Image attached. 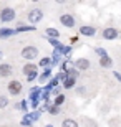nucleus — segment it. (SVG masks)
I'll use <instances>...</instances> for the list:
<instances>
[{
	"label": "nucleus",
	"mask_w": 121,
	"mask_h": 127,
	"mask_svg": "<svg viewBox=\"0 0 121 127\" xmlns=\"http://www.w3.org/2000/svg\"><path fill=\"white\" fill-rule=\"evenodd\" d=\"M15 18H17V10L13 7H2L0 8V22L3 25L15 22Z\"/></svg>",
	"instance_id": "f257e3e1"
},
{
	"label": "nucleus",
	"mask_w": 121,
	"mask_h": 127,
	"mask_svg": "<svg viewBox=\"0 0 121 127\" xmlns=\"http://www.w3.org/2000/svg\"><path fill=\"white\" fill-rule=\"evenodd\" d=\"M28 102L32 106L33 111H37L40 102H42V88L40 86H33L30 89V96H28Z\"/></svg>",
	"instance_id": "f03ea898"
},
{
	"label": "nucleus",
	"mask_w": 121,
	"mask_h": 127,
	"mask_svg": "<svg viewBox=\"0 0 121 127\" xmlns=\"http://www.w3.org/2000/svg\"><path fill=\"white\" fill-rule=\"evenodd\" d=\"M22 58L27 60V61H33V60H37L38 55H40V50L37 46H33V45H27V46L22 48V51H20Z\"/></svg>",
	"instance_id": "7ed1b4c3"
},
{
	"label": "nucleus",
	"mask_w": 121,
	"mask_h": 127,
	"mask_svg": "<svg viewBox=\"0 0 121 127\" xmlns=\"http://www.w3.org/2000/svg\"><path fill=\"white\" fill-rule=\"evenodd\" d=\"M43 17H45V13H43V10H42V8H32V10H30V12L27 13L28 23L33 25V27H37V25L43 20Z\"/></svg>",
	"instance_id": "20e7f679"
},
{
	"label": "nucleus",
	"mask_w": 121,
	"mask_h": 127,
	"mask_svg": "<svg viewBox=\"0 0 121 127\" xmlns=\"http://www.w3.org/2000/svg\"><path fill=\"white\" fill-rule=\"evenodd\" d=\"M7 91H8L10 96H20L22 94V91H23V84H22V81L18 79H10L8 84H7Z\"/></svg>",
	"instance_id": "39448f33"
},
{
	"label": "nucleus",
	"mask_w": 121,
	"mask_h": 127,
	"mask_svg": "<svg viewBox=\"0 0 121 127\" xmlns=\"http://www.w3.org/2000/svg\"><path fill=\"white\" fill-rule=\"evenodd\" d=\"M58 20H60V23L65 28H75L76 27V20H75V17L71 13H61Z\"/></svg>",
	"instance_id": "423d86ee"
},
{
	"label": "nucleus",
	"mask_w": 121,
	"mask_h": 127,
	"mask_svg": "<svg viewBox=\"0 0 121 127\" xmlns=\"http://www.w3.org/2000/svg\"><path fill=\"white\" fill-rule=\"evenodd\" d=\"M101 36H103V40L111 41V40H116V38L120 36V32H118L115 27H108V28H105L101 32Z\"/></svg>",
	"instance_id": "0eeeda50"
},
{
	"label": "nucleus",
	"mask_w": 121,
	"mask_h": 127,
	"mask_svg": "<svg viewBox=\"0 0 121 127\" xmlns=\"http://www.w3.org/2000/svg\"><path fill=\"white\" fill-rule=\"evenodd\" d=\"M90 66H91V63H90L88 58H78L76 61H73V68L78 71H86L90 69Z\"/></svg>",
	"instance_id": "6e6552de"
},
{
	"label": "nucleus",
	"mask_w": 121,
	"mask_h": 127,
	"mask_svg": "<svg viewBox=\"0 0 121 127\" xmlns=\"http://www.w3.org/2000/svg\"><path fill=\"white\" fill-rule=\"evenodd\" d=\"M78 35H81V36H95L96 35V28L95 27H91V25H81L78 28Z\"/></svg>",
	"instance_id": "1a4fd4ad"
},
{
	"label": "nucleus",
	"mask_w": 121,
	"mask_h": 127,
	"mask_svg": "<svg viewBox=\"0 0 121 127\" xmlns=\"http://www.w3.org/2000/svg\"><path fill=\"white\" fill-rule=\"evenodd\" d=\"M13 74V66L8 63H0V78H10Z\"/></svg>",
	"instance_id": "9d476101"
},
{
	"label": "nucleus",
	"mask_w": 121,
	"mask_h": 127,
	"mask_svg": "<svg viewBox=\"0 0 121 127\" xmlns=\"http://www.w3.org/2000/svg\"><path fill=\"white\" fill-rule=\"evenodd\" d=\"M51 78H53V76H51V68H47V69L42 71V74H38V83H40V84H47Z\"/></svg>",
	"instance_id": "9b49d317"
},
{
	"label": "nucleus",
	"mask_w": 121,
	"mask_h": 127,
	"mask_svg": "<svg viewBox=\"0 0 121 127\" xmlns=\"http://www.w3.org/2000/svg\"><path fill=\"white\" fill-rule=\"evenodd\" d=\"M13 35H17L15 28H10V27H3V28H0V40H7V38H12Z\"/></svg>",
	"instance_id": "f8f14e48"
},
{
	"label": "nucleus",
	"mask_w": 121,
	"mask_h": 127,
	"mask_svg": "<svg viewBox=\"0 0 121 127\" xmlns=\"http://www.w3.org/2000/svg\"><path fill=\"white\" fill-rule=\"evenodd\" d=\"M22 73H23L25 76H30V74H33V73H38V64H35V63H27V64L22 68Z\"/></svg>",
	"instance_id": "ddd939ff"
},
{
	"label": "nucleus",
	"mask_w": 121,
	"mask_h": 127,
	"mask_svg": "<svg viewBox=\"0 0 121 127\" xmlns=\"http://www.w3.org/2000/svg\"><path fill=\"white\" fill-rule=\"evenodd\" d=\"M35 30H37V27H33V25H25V23H18L17 27H15L17 35H18V33H27V32H35Z\"/></svg>",
	"instance_id": "4468645a"
},
{
	"label": "nucleus",
	"mask_w": 121,
	"mask_h": 127,
	"mask_svg": "<svg viewBox=\"0 0 121 127\" xmlns=\"http://www.w3.org/2000/svg\"><path fill=\"white\" fill-rule=\"evenodd\" d=\"M60 35H61V33L58 32L56 28L48 27V28H45V35H43V36H45V38H55V40H60Z\"/></svg>",
	"instance_id": "2eb2a0df"
},
{
	"label": "nucleus",
	"mask_w": 121,
	"mask_h": 127,
	"mask_svg": "<svg viewBox=\"0 0 121 127\" xmlns=\"http://www.w3.org/2000/svg\"><path fill=\"white\" fill-rule=\"evenodd\" d=\"M98 63H100V66L101 68H106V69H110V68H113V64H115V61H113V58L108 55V56L105 58H100L98 60Z\"/></svg>",
	"instance_id": "dca6fc26"
},
{
	"label": "nucleus",
	"mask_w": 121,
	"mask_h": 127,
	"mask_svg": "<svg viewBox=\"0 0 121 127\" xmlns=\"http://www.w3.org/2000/svg\"><path fill=\"white\" fill-rule=\"evenodd\" d=\"M75 86H76V78H71V76H68V78L61 83V88H63V89H73Z\"/></svg>",
	"instance_id": "f3484780"
},
{
	"label": "nucleus",
	"mask_w": 121,
	"mask_h": 127,
	"mask_svg": "<svg viewBox=\"0 0 121 127\" xmlns=\"http://www.w3.org/2000/svg\"><path fill=\"white\" fill-rule=\"evenodd\" d=\"M51 66H56V64H60L61 63V53H60V50H53V53H51Z\"/></svg>",
	"instance_id": "a211bd4d"
},
{
	"label": "nucleus",
	"mask_w": 121,
	"mask_h": 127,
	"mask_svg": "<svg viewBox=\"0 0 121 127\" xmlns=\"http://www.w3.org/2000/svg\"><path fill=\"white\" fill-rule=\"evenodd\" d=\"M71 68H73V63H71L68 58H66L63 63H60V71H61V73H68Z\"/></svg>",
	"instance_id": "6ab92c4d"
},
{
	"label": "nucleus",
	"mask_w": 121,
	"mask_h": 127,
	"mask_svg": "<svg viewBox=\"0 0 121 127\" xmlns=\"http://www.w3.org/2000/svg\"><path fill=\"white\" fill-rule=\"evenodd\" d=\"M38 66L43 68V69H47V68H51V58L50 56H43L40 61H38Z\"/></svg>",
	"instance_id": "aec40b11"
},
{
	"label": "nucleus",
	"mask_w": 121,
	"mask_h": 127,
	"mask_svg": "<svg viewBox=\"0 0 121 127\" xmlns=\"http://www.w3.org/2000/svg\"><path fill=\"white\" fill-rule=\"evenodd\" d=\"M15 109H20V111H23L25 114H28V99H23V101L17 102L15 104Z\"/></svg>",
	"instance_id": "412c9836"
},
{
	"label": "nucleus",
	"mask_w": 121,
	"mask_h": 127,
	"mask_svg": "<svg viewBox=\"0 0 121 127\" xmlns=\"http://www.w3.org/2000/svg\"><path fill=\"white\" fill-rule=\"evenodd\" d=\"M65 101H66V96L61 93L60 96H56V97H55V101H53V106H56V107H61V106L65 104Z\"/></svg>",
	"instance_id": "4be33fe9"
},
{
	"label": "nucleus",
	"mask_w": 121,
	"mask_h": 127,
	"mask_svg": "<svg viewBox=\"0 0 121 127\" xmlns=\"http://www.w3.org/2000/svg\"><path fill=\"white\" fill-rule=\"evenodd\" d=\"M33 124H35V122H33L32 119L28 117L27 114H23V117H22V121H20V126H22V127H32Z\"/></svg>",
	"instance_id": "5701e85b"
},
{
	"label": "nucleus",
	"mask_w": 121,
	"mask_h": 127,
	"mask_svg": "<svg viewBox=\"0 0 121 127\" xmlns=\"http://www.w3.org/2000/svg\"><path fill=\"white\" fill-rule=\"evenodd\" d=\"M61 127H80L78 122L75 121V119H63V122H61Z\"/></svg>",
	"instance_id": "b1692460"
},
{
	"label": "nucleus",
	"mask_w": 121,
	"mask_h": 127,
	"mask_svg": "<svg viewBox=\"0 0 121 127\" xmlns=\"http://www.w3.org/2000/svg\"><path fill=\"white\" fill-rule=\"evenodd\" d=\"M60 53H61V56H66V58H68L71 53H73V48H71L70 45H65V46L61 48V51H60Z\"/></svg>",
	"instance_id": "393cba45"
},
{
	"label": "nucleus",
	"mask_w": 121,
	"mask_h": 127,
	"mask_svg": "<svg viewBox=\"0 0 121 127\" xmlns=\"http://www.w3.org/2000/svg\"><path fill=\"white\" fill-rule=\"evenodd\" d=\"M27 116H28V117H30V119H32L33 122H37L38 119H40V116H42V112H40V111H38V109H37V111H32V112H28Z\"/></svg>",
	"instance_id": "a878e982"
},
{
	"label": "nucleus",
	"mask_w": 121,
	"mask_h": 127,
	"mask_svg": "<svg viewBox=\"0 0 121 127\" xmlns=\"http://www.w3.org/2000/svg\"><path fill=\"white\" fill-rule=\"evenodd\" d=\"M47 112L51 114V116H58V114H60V107H56V106L50 104V106H48V109H47Z\"/></svg>",
	"instance_id": "bb28decb"
},
{
	"label": "nucleus",
	"mask_w": 121,
	"mask_h": 127,
	"mask_svg": "<svg viewBox=\"0 0 121 127\" xmlns=\"http://www.w3.org/2000/svg\"><path fill=\"white\" fill-rule=\"evenodd\" d=\"M95 53L98 55V58H105V56H108V51L105 50V48H101V46H96V48H95Z\"/></svg>",
	"instance_id": "cd10ccee"
},
{
	"label": "nucleus",
	"mask_w": 121,
	"mask_h": 127,
	"mask_svg": "<svg viewBox=\"0 0 121 127\" xmlns=\"http://www.w3.org/2000/svg\"><path fill=\"white\" fill-rule=\"evenodd\" d=\"M8 104H10V101L7 96H0V109H5Z\"/></svg>",
	"instance_id": "c85d7f7f"
},
{
	"label": "nucleus",
	"mask_w": 121,
	"mask_h": 127,
	"mask_svg": "<svg viewBox=\"0 0 121 127\" xmlns=\"http://www.w3.org/2000/svg\"><path fill=\"white\" fill-rule=\"evenodd\" d=\"M35 79H38V73H33V74L27 76V81H28V83H33Z\"/></svg>",
	"instance_id": "c756f323"
},
{
	"label": "nucleus",
	"mask_w": 121,
	"mask_h": 127,
	"mask_svg": "<svg viewBox=\"0 0 121 127\" xmlns=\"http://www.w3.org/2000/svg\"><path fill=\"white\" fill-rule=\"evenodd\" d=\"M50 94H53L55 97H56V96H60V94H61V88L58 86V88H55V89H51V93H50Z\"/></svg>",
	"instance_id": "7c9ffc66"
},
{
	"label": "nucleus",
	"mask_w": 121,
	"mask_h": 127,
	"mask_svg": "<svg viewBox=\"0 0 121 127\" xmlns=\"http://www.w3.org/2000/svg\"><path fill=\"white\" fill-rule=\"evenodd\" d=\"M113 76H115V79H116V81H121V73H118V71H113Z\"/></svg>",
	"instance_id": "2f4dec72"
},
{
	"label": "nucleus",
	"mask_w": 121,
	"mask_h": 127,
	"mask_svg": "<svg viewBox=\"0 0 121 127\" xmlns=\"http://www.w3.org/2000/svg\"><path fill=\"white\" fill-rule=\"evenodd\" d=\"M78 40H80V36H78V35H76V36H71V38H70V46L73 45V43H76Z\"/></svg>",
	"instance_id": "473e14b6"
},
{
	"label": "nucleus",
	"mask_w": 121,
	"mask_h": 127,
	"mask_svg": "<svg viewBox=\"0 0 121 127\" xmlns=\"http://www.w3.org/2000/svg\"><path fill=\"white\" fill-rule=\"evenodd\" d=\"M2 58H3V51H2V50H0V60H2Z\"/></svg>",
	"instance_id": "72a5a7b5"
},
{
	"label": "nucleus",
	"mask_w": 121,
	"mask_h": 127,
	"mask_svg": "<svg viewBox=\"0 0 121 127\" xmlns=\"http://www.w3.org/2000/svg\"><path fill=\"white\" fill-rule=\"evenodd\" d=\"M45 127H55V126H51V124H47V126H45Z\"/></svg>",
	"instance_id": "f704fd0d"
},
{
	"label": "nucleus",
	"mask_w": 121,
	"mask_h": 127,
	"mask_svg": "<svg viewBox=\"0 0 121 127\" xmlns=\"http://www.w3.org/2000/svg\"><path fill=\"white\" fill-rule=\"evenodd\" d=\"M0 127H2V126H0Z\"/></svg>",
	"instance_id": "c9c22d12"
}]
</instances>
